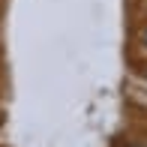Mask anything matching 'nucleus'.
I'll list each match as a JSON object with an SVG mask.
<instances>
[{"instance_id": "1", "label": "nucleus", "mask_w": 147, "mask_h": 147, "mask_svg": "<svg viewBox=\"0 0 147 147\" xmlns=\"http://www.w3.org/2000/svg\"><path fill=\"white\" fill-rule=\"evenodd\" d=\"M141 39H144V48H147V30H144V36H141Z\"/></svg>"}, {"instance_id": "2", "label": "nucleus", "mask_w": 147, "mask_h": 147, "mask_svg": "<svg viewBox=\"0 0 147 147\" xmlns=\"http://www.w3.org/2000/svg\"><path fill=\"white\" fill-rule=\"evenodd\" d=\"M129 147H144V144H129Z\"/></svg>"}]
</instances>
